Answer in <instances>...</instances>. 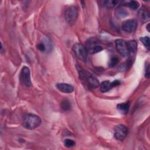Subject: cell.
I'll use <instances>...</instances> for the list:
<instances>
[{
  "mask_svg": "<svg viewBox=\"0 0 150 150\" xmlns=\"http://www.w3.org/2000/svg\"><path fill=\"white\" fill-rule=\"evenodd\" d=\"M77 69L79 78L84 86L89 89H94L98 87L99 81L94 76L80 66H77Z\"/></svg>",
  "mask_w": 150,
  "mask_h": 150,
  "instance_id": "cell-1",
  "label": "cell"
},
{
  "mask_svg": "<svg viewBox=\"0 0 150 150\" xmlns=\"http://www.w3.org/2000/svg\"><path fill=\"white\" fill-rule=\"evenodd\" d=\"M40 118L33 114H26L23 120V126L27 129H34L41 124Z\"/></svg>",
  "mask_w": 150,
  "mask_h": 150,
  "instance_id": "cell-2",
  "label": "cell"
},
{
  "mask_svg": "<svg viewBox=\"0 0 150 150\" xmlns=\"http://www.w3.org/2000/svg\"><path fill=\"white\" fill-rule=\"evenodd\" d=\"M85 47L88 53L90 54H94L103 50L102 46L100 44L98 41L94 38H91L87 40Z\"/></svg>",
  "mask_w": 150,
  "mask_h": 150,
  "instance_id": "cell-3",
  "label": "cell"
},
{
  "mask_svg": "<svg viewBox=\"0 0 150 150\" xmlns=\"http://www.w3.org/2000/svg\"><path fill=\"white\" fill-rule=\"evenodd\" d=\"M78 17V8L74 5L68 7L65 11V19L70 24H73Z\"/></svg>",
  "mask_w": 150,
  "mask_h": 150,
  "instance_id": "cell-4",
  "label": "cell"
},
{
  "mask_svg": "<svg viewBox=\"0 0 150 150\" xmlns=\"http://www.w3.org/2000/svg\"><path fill=\"white\" fill-rule=\"evenodd\" d=\"M73 51L76 57L79 60L86 61L88 56V52L85 46L81 43H76L73 46Z\"/></svg>",
  "mask_w": 150,
  "mask_h": 150,
  "instance_id": "cell-5",
  "label": "cell"
},
{
  "mask_svg": "<svg viewBox=\"0 0 150 150\" xmlns=\"http://www.w3.org/2000/svg\"><path fill=\"white\" fill-rule=\"evenodd\" d=\"M19 79L21 83L25 86L29 87L32 86L31 79H30V72L29 69L27 66H24L22 67Z\"/></svg>",
  "mask_w": 150,
  "mask_h": 150,
  "instance_id": "cell-6",
  "label": "cell"
},
{
  "mask_svg": "<svg viewBox=\"0 0 150 150\" xmlns=\"http://www.w3.org/2000/svg\"><path fill=\"white\" fill-rule=\"evenodd\" d=\"M128 134V129L126 126L120 124L117 125L114 130V135L116 139L119 141L124 140Z\"/></svg>",
  "mask_w": 150,
  "mask_h": 150,
  "instance_id": "cell-7",
  "label": "cell"
},
{
  "mask_svg": "<svg viewBox=\"0 0 150 150\" xmlns=\"http://www.w3.org/2000/svg\"><path fill=\"white\" fill-rule=\"evenodd\" d=\"M115 43L117 52L121 56L124 57H127L129 56L127 42L122 39H117L115 42Z\"/></svg>",
  "mask_w": 150,
  "mask_h": 150,
  "instance_id": "cell-8",
  "label": "cell"
},
{
  "mask_svg": "<svg viewBox=\"0 0 150 150\" xmlns=\"http://www.w3.org/2000/svg\"><path fill=\"white\" fill-rule=\"evenodd\" d=\"M137 23L135 19H128L122 23V29L127 32H132L137 28Z\"/></svg>",
  "mask_w": 150,
  "mask_h": 150,
  "instance_id": "cell-9",
  "label": "cell"
},
{
  "mask_svg": "<svg viewBox=\"0 0 150 150\" xmlns=\"http://www.w3.org/2000/svg\"><path fill=\"white\" fill-rule=\"evenodd\" d=\"M56 86L59 91L64 93H71L74 91L73 86L67 83H57L56 84Z\"/></svg>",
  "mask_w": 150,
  "mask_h": 150,
  "instance_id": "cell-10",
  "label": "cell"
},
{
  "mask_svg": "<svg viewBox=\"0 0 150 150\" xmlns=\"http://www.w3.org/2000/svg\"><path fill=\"white\" fill-rule=\"evenodd\" d=\"M138 14L139 19L142 23L146 22L147 21H149V19L150 18L149 13L148 11L146 9H145V8H144V7H142L139 10Z\"/></svg>",
  "mask_w": 150,
  "mask_h": 150,
  "instance_id": "cell-11",
  "label": "cell"
},
{
  "mask_svg": "<svg viewBox=\"0 0 150 150\" xmlns=\"http://www.w3.org/2000/svg\"><path fill=\"white\" fill-rule=\"evenodd\" d=\"M128 51H129V55H131L134 56L137 51V43L135 40H129L127 42Z\"/></svg>",
  "mask_w": 150,
  "mask_h": 150,
  "instance_id": "cell-12",
  "label": "cell"
},
{
  "mask_svg": "<svg viewBox=\"0 0 150 150\" xmlns=\"http://www.w3.org/2000/svg\"><path fill=\"white\" fill-rule=\"evenodd\" d=\"M130 106V102L127 101L123 103L118 104L117 105V108L122 114H127L129 110V108Z\"/></svg>",
  "mask_w": 150,
  "mask_h": 150,
  "instance_id": "cell-13",
  "label": "cell"
},
{
  "mask_svg": "<svg viewBox=\"0 0 150 150\" xmlns=\"http://www.w3.org/2000/svg\"><path fill=\"white\" fill-rule=\"evenodd\" d=\"M112 87L113 86L112 84V82H110L107 80L104 81L100 84V91L102 93H105L109 91Z\"/></svg>",
  "mask_w": 150,
  "mask_h": 150,
  "instance_id": "cell-14",
  "label": "cell"
},
{
  "mask_svg": "<svg viewBox=\"0 0 150 150\" xmlns=\"http://www.w3.org/2000/svg\"><path fill=\"white\" fill-rule=\"evenodd\" d=\"M120 2V1H117V0H107V1H101V3L104 6L110 8H114Z\"/></svg>",
  "mask_w": 150,
  "mask_h": 150,
  "instance_id": "cell-15",
  "label": "cell"
},
{
  "mask_svg": "<svg viewBox=\"0 0 150 150\" xmlns=\"http://www.w3.org/2000/svg\"><path fill=\"white\" fill-rule=\"evenodd\" d=\"M115 15L119 18H124L127 16V12L122 8H118L115 11Z\"/></svg>",
  "mask_w": 150,
  "mask_h": 150,
  "instance_id": "cell-16",
  "label": "cell"
},
{
  "mask_svg": "<svg viewBox=\"0 0 150 150\" xmlns=\"http://www.w3.org/2000/svg\"><path fill=\"white\" fill-rule=\"evenodd\" d=\"M61 108L63 110L67 111L71 109V104L67 100H63L61 103Z\"/></svg>",
  "mask_w": 150,
  "mask_h": 150,
  "instance_id": "cell-17",
  "label": "cell"
},
{
  "mask_svg": "<svg viewBox=\"0 0 150 150\" xmlns=\"http://www.w3.org/2000/svg\"><path fill=\"white\" fill-rule=\"evenodd\" d=\"M139 40L142 42L147 50H149V38L148 36L141 37L139 38Z\"/></svg>",
  "mask_w": 150,
  "mask_h": 150,
  "instance_id": "cell-18",
  "label": "cell"
},
{
  "mask_svg": "<svg viewBox=\"0 0 150 150\" xmlns=\"http://www.w3.org/2000/svg\"><path fill=\"white\" fill-rule=\"evenodd\" d=\"M127 5L131 9L135 10V9H137L139 7V4L137 1H129Z\"/></svg>",
  "mask_w": 150,
  "mask_h": 150,
  "instance_id": "cell-19",
  "label": "cell"
},
{
  "mask_svg": "<svg viewBox=\"0 0 150 150\" xmlns=\"http://www.w3.org/2000/svg\"><path fill=\"white\" fill-rule=\"evenodd\" d=\"M64 145L67 148H71L75 145V142L70 139H66L64 141Z\"/></svg>",
  "mask_w": 150,
  "mask_h": 150,
  "instance_id": "cell-20",
  "label": "cell"
},
{
  "mask_svg": "<svg viewBox=\"0 0 150 150\" xmlns=\"http://www.w3.org/2000/svg\"><path fill=\"white\" fill-rule=\"evenodd\" d=\"M118 62V59L117 57H115V56L112 57L110 60L109 66L110 67H113L115 66H116Z\"/></svg>",
  "mask_w": 150,
  "mask_h": 150,
  "instance_id": "cell-21",
  "label": "cell"
},
{
  "mask_svg": "<svg viewBox=\"0 0 150 150\" xmlns=\"http://www.w3.org/2000/svg\"><path fill=\"white\" fill-rule=\"evenodd\" d=\"M37 47H38V49L39 50H40V51H42V52H44V51H45V50H46V45H45V44L44 43H43V42H41V43H39V44L38 45V46H37Z\"/></svg>",
  "mask_w": 150,
  "mask_h": 150,
  "instance_id": "cell-22",
  "label": "cell"
},
{
  "mask_svg": "<svg viewBox=\"0 0 150 150\" xmlns=\"http://www.w3.org/2000/svg\"><path fill=\"white\" fill-rule=\"evenodd\" d=\"M149 64L148 63L146 65V67H145V76L146 78H149Z\"/></svg>",
  "mask_w": 150,
  "mask_h": 150,
  "instance_id": "cell-23",
  "label": "cell"
}]
</instances>
